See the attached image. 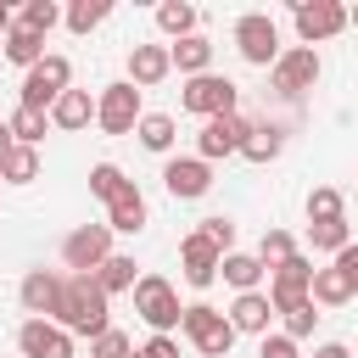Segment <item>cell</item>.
Segmentation results:
<instances>
[{
  "label": "cell",
  "mask_w": 358,
  "mask_h": 358,
  "mask_svg": "<svg viewBox=\"0 0 358 358\" xmlns=\"http://www.w3.org/2000/svg\"><path fill=\"white\" fill-rule=\"evenodd\" d=\"M56 324L67 336H101L112 330V296L95 285V274H67L62 280V308H56Z\"/></svg>",
  "instance_id": "6da1fadb"
},
{
  "label": "cell",
  "mask_w": 358,
  "mask_h": 358,
  "mask_svg": "<svg viewBox=\"0 0 358 358\" xmlns=\"http://www.w3.org/2000/svg\"><path fill=\"white\" fill-rule=\"evenodd\" d=\"M73 90V62L67 56H45L28 78H22V90H17V106H28V112H50L62 95Z\"/></svg>",
  "instance_id": "7a4b0ae2"
},
{
  "label": "cell",
  "mask_w": 358,
  "mask_h": 358,
  "mask_svg": "<svg viewBox=\"0 0 358 358\" xmlns=\"http://www.w3.org/2000/svg\"><path fill=\"white\" fill-rule=\"evenodd\" d=\"M134 313H140L157 336H168V330H179V324H185L179 291H173L162 274H140V285H134Z\"/></svg>",
  "instance_id": "3957f363"
},
{
  "label": "cell",
  "mask_w": 358,
  "mask_h": 358,
  "mask_svg": "<svg viewBox=\"0 0 358 358\" xmlns=\"http://www.w3.org/2000/svg\"><path fill=\"white\" fill-rule=\"evenodd\" d=\"M179 330H185V336H190V347H196V352H207V358H224V352L235 347V324H229V313H218L213 302H190Z\"/></svg>",
  "instance_id": "277c9868"
},
{
  "label": "cell",
  "mask_w": 358,
  "mask_h": 358,
  "mask_svg": "<svg viewBox=\"0 0 358 358\" xmlns=\"http://www.w3.org/2000/svg\"><path fill=\"white\" fill-rule=\"evenodd\" d=\"M235 50H241L252 67H274V62H280V28H274V17H268V11H246V17L235 22Z\"/></svg>",
  "instance_id": "5b68a950"
},
{
  "label": "cell",
  "mask_w": 358,
  "mask_h": 358,
  "mask_svg": "<svg viewBox=\"0 0 358 358\" xmlns=\"http://www.w3.org/2000/svg\"><path fill=\"white\" fill-rule=\"evenodd\" d=\"M140 90L123 78V84H106L101 95H95V123L106 129V134H134L140 129Z\"/></svg>",
  "instance_id": "8992f818"
},
{
  "label": "cell",
  "mask_w": 358,
  "mask_h": 358,
  "mask_svg": "<svg viewBox=\"0 0 358 358\" xmlns=\"http://www.w3.org/2000/svg\"><path fill=\"white\" fill-rule=\"evenodd\" d=\"M106 257H112V224H78V229L62 241V263H67L73 274H95Z\"/></svg>",
  "instance_id": "52a82bcc"
},
{
  "label": "cell",
  "mask_w": 358,
  "mask_h": 358,
  "mask_svg": "<svg viewBox=\"0 0 358 358\" xmlns=\"http://www.w3.org/2000/svg\"><path fill=\"white\" fill-rule=\"evenodd\" d=\"M235 84L224 78V73H201V78H190L185 84V95H179V106L185 112H196V117H229L235 112Z\"/></svg>",
  "instance_id": "ba28073f"
},
{
  "label": "cell",
  "mask_w": 358,
  "mask_h": 358,
  "mask_svg": "<svg viewBox=\"0 0 358 358\" xmlns=\"http://www.w3.org/2000/svg\"><path fill=\"white\" fill-rule=\"evenodd\" d=\"M296 39L313 50L319 39H336L341 28H347V6L341 0H296Z\"/></svg>",
  "instance_id": "9c48e42d"
},
{
  "label": "cell",
  "mask_w": 358,
  "mask_h": 358,
  "mask_svg": "<svg viewBox=\"0 0 358 358\" xmlns=\"http://www.w3.org/2000/svg\"><path fill=\"white\" fill-rule=\"evenodd\" d=\"M246 134H252V123H246L241 112H229V117H207V123H201V134H196V157H201V162L241 157Z\"/></svg>",
  "instance_id": "30bf717a"
},
{
  "label": "cell",
  "mask_w": 358,
  "mask_h": 358,
  "mask_svg": "<svg viewBox=\"0 0 358 358\" xmlns=\"http://www.w3.org/2000/svg\"><path fill=\"white\" fill-rule=\"evenodd\" d=\"M319 50H308V45H291V50H280V62L268 67V78H274V90L280 95H302V90H313L319 84Z\"/></svg>",
  "instance_id": "8fae6325"
},
{
  "label": "cell",
  "mask_w": 358,
  "mask_h": 358,
  "mask_svg": "<svg viewBox=\"0 0 358 358\" xmlns=\"http://www.w3.org/2000/svg\"><path fill=\"white\" fill-rule=\"evenodd\" d=\"M162 185H168L173 201H196V196L213 190V162H201V157H173V162L162 168Z\"/></svg>",
  "instance_id": "7c38bea8"
},
{
  "label": "cell",
  "mask_w": 358,
  "mask_h": 358,
  "mask_svg": "<svg viewBox=\"0 0 358 358\" xmlns=\"http://www.w3.org/2000/svg\"><path fill=\"white\" fill-rule=\"evenodd\" d=\"M179 263H185V280L201 291V285H213L218 280V263H224V252L201 235V229H190L185 241H179Z\"/></svg>",
  "instance_id": "4fadbf2b"
},
{
  "label": "cell",
  "mask_w": 358,
  "mask_h": 358,
  "mask_svg": "<svg viewBox=\"0 0 358 358\" xmlns=\"http://www.w3.org/2000/svg\"><path fill=\"white\" fill-rule=\"evenodd\" d=\"M17 347H22V358H73V336L50 319H28L17 330Z\"/></svg>",
  "instance_id": "5bb4252c"
},
{
  "label": "cell",
  "mask_w": 358,
  "mask_h": 358,
  "mask_svg": "<svg viewBox=\"0 0 358 358\" xmlns=\"http://www.w3.org/2000/svg\"><path fill=\"white\" fill-rule=\"evenodd\" d=\"M62 280H67V274H56V268H28V274H22V308H28L34 319H56V308H62Z\"/></svg>",
  "instance_id": "9a60e30c"
},
{
  "label": "cell",
  "mask_w": 358,
  "mask_h": 358,
  "mask_svg": "<svg viewBox=\"0 0 358 358\" xmlns=\"http://www.w3.org/2000/svg\"><path fill=\"white\" fill-rule=\"evenodd\" d=\"M173 73V50L168 45H134L129 50V84L134 90H151V84H162Z\"/></svg>",
  "instance_id": "2e32d148"
},
{
  "label": "cell",
  "mask_w": 358,
  "mask_h": 358,
  "mask_svg": "<svg viewBox=\"0 0 358 358\" xmlns=\"http://www.w3.org/2000/svg\"><path fill=\"white\" fill-rule=\"evenodd\" d=\"M268 319H274L268 291H246V296H235V308H229L235 336H268Z\"/></svg>",
  "instance_id": "e0dca14e"
},
{
  "label": "cell",
  "mask_w": 358,
  "mask_h": 358,
  "mask_svg": "<svg viewBox=\"0 0 358 358\" xmlns=\"http://www.w3.org/2000/svg\"><path fill=\"white\" fill-rule=\"evenodd\" d=\"M106 224H112L117 235H140V229H145V196L134 190V179L106 201Z\"/></svg>",
  "instance_id": "ac0fdd59"
},
{
  "label": "cell",
  "mask_w": 358,
  "mask_h": 358,
  "mask_svg": "<svg viewBox=\"0 0 358 358\" xmlns=\"http://www.w3.org/2000/svg\"><path fill=\"white\" fill-rule=\"evenodd\" d=\"M173 50V67L185 73V78H201V73H213V39H201V34H190V39H179V45H168Z\"/></svg>",
  "instance_id": "d6986e66"
},
{
  "label": "cell",
  "mask_w": 358,
  "mask_h": 358,
  "mask_svg": "<svg viewBox=\"0 0 358 358\" xmlns=\"http://www.w3.org/2000/svg\"><path fill=\"white\" fill-rule=\"evenodd\" d=\"M90 117H95L90 90H67V95L50 106V123H56V129H67V134H73V129H90Z\"/></svg>",
  "instance_id": "ffe728a7"
},
{
  "label": "cell",
  "mask_w": 358,
  "mask_h": 358,
  "mask_svg": "<svg viewBox=\"0 0 358 358\" xmlns=\"http://www.w3.org/2000/svg\"><path fill=\"white\" fill-rule=\"evenodd\" d=\"M0 50H6V62H17V67H28V73H34L39 62H45V39H39V34H28L22 22H17V28H11L6 39H0Z\"/></svg>",
  "instance_id": "44dd1931"
},
{
  "label": "cell",
  "mask_w": 358,
  "mask_h": 358,
  "mask_svg": "<svg viewBox=\"0 0 358 358\" xmlns=\"http://www.w3.org/2000/svg\"><path fill=\"white\" fill-rule=\"evenodd\" d=\"M95 285H101L106 296H117V291H134V285H140V274H134V257H129V252H112V257L95 268Z\"/></svg>",
  "instance_id": "7402d4cb"
},
{
  "label": "cell",
  "mask_w": 358,
  "mask_h": 358,
  "mask_svg": "<svg viewBox=\"0 0 358 358\" xmlns=\"http://www.w3.org/2000/svg\"><path fill=\"white\" fill-rule=\"evenodd\" d=\"M218 274H224V280L246 296V291H257V280H263L268 268H263V257H252V252H229V257L218 263Z\"/></svg>",
  "instance_id": "603a6c76"
},
{
  "label": "cell",
  "mask_w": 358,
  "mask_h": 358,
  "mask_svg": "<svg viewBox=\"0 0 358 358\" xmlns=\"http://www.w3.org/2000/svg\"><path fill=\"white\" fill-rule=\"evenodd\" d=\"M313 308H341V302H352V285H347V274L330 263V268H313Z\"/></svg>",
  "instance_id": "cb8c5ba5"
},
{
  "label": "cell",
  "mask_w": 358,
  "mask_h": 358,
  "mask_svg": "<svg viewBox=\"0 0 358 358\" xmlns=\"http://www.w3.org/2000/svg\"><path fill=\"white\" fill-rule=\"evenodd\" d=\"M157 28H162L173 45L190 39V34H196V6H190V0H162V6H157Z\"/></svg>",
  "instance_id": "d4e9b609"
},
{
  "label": "cell",
  "mask_w": 358,
  "mask_h": 358,
  "mask_svg": "<svg viewBox=\"0 0 358 358\" xmlns=\"http://www.w3.org/2000/svg\"><path fill=\"white\" fill-rule=\"evenodd\" d=\"M280 145H285V134H280L274 123H252V134H246L241 157H246V162H274V157H280Z\"/></svg>",
  "instance_id": "484cf974"
},
{
  "label": "cell",
  "mask_w": 358,
  "mask_h": 358,
  "mask_svg": "<svg viewBox=\"0 0 358 358\" xmlns=\"http://www.w3.org/2000/svg\"><path fill=\"white\" fill-rule=\"evenodd\" d=\"M0 179H6V185H28V179H39V151H34V145H11V151L0 157Z\"/></svg>",
  "instance_id": "4316f807"
},
{
  "label": "cell",
  "mask_w": 358,
  "mask_h": 358,
  "mask_svg": "<svg viewBox=\"0 0 358 358\" xmlns=\"http://www.w3.org/2000/svg\"><path fill=\"white\" fill-rule=\"evenodd\" d=\"M134 134H140V145H145V151H173V140H179V134H173V117H168V112H145Z\"/></svg>",
  "instance_id": "83f0119b"
},
{
  "label": "cell",
  "mask_w": 358,
  "mask_h": 358,
  "mask_svg": "<svg viewBox=\"0 0 358 358\" xmlns=\"http://www.w3.org/2000/svg\"><path fill=\"white\" fill-rule=\"evenodd\" d=\"M6 123H11V140H17V145H39V140H45V123H50V112H28V106H17Z\"/></svg>",
  "instance_id": "f1b7e54d"
},
{
  "label": "cell",
  "mask_w": 358,
  "mask_h": 358,
  "mask_svg": "<svg viewBox=\"0 0 358 358\" xmlns=\"http://www.w3.org/2000/svg\"><path fill=\"white\" fill-rule=\"evenodd\" d=\"M308 241H313V252H347L352 229H347V218H330V224H308Z\"/></svg>",
  "instance_id": "f546056e"
},
{
  "label": "cell",
  "mask_w": 358,
  "mask_h": 358,
  "mask_svg": "<svg viewBox=\"0 0 358 358\" xmlns=\"http://www.w3.org/2000/svg\"><path fill=\"white\" fill-rule=\"evenodd\" d=\"M17 22H22V28H28V34H39V39H45V34H50V28H56V22H62V6H56V0H28V6H22V17H17Z\"/></svg>",
  "instance_id": "4dcf8cb0"
},
{
  "label": "cell",
  "mask_w": 358,
  "mask_h": 358,
  "mask_svg": "<svg viewBox=\"0 0 358 358\" xmlns=\"http://www.w3.org/2000/svg\"><path fill=\"white\" fill-rule=\"evenodd\" d=\"M106 11H112V0H73L67 6V28L73 34H90L95 22H106Z\"/></svg>",
  "instance_id": "1f68e13d"
},
{
  "label": "cell",
  "mask_w": 358,
  "mask_h": 358,
  "mask_svg": "<svg viewBox=\"0 0 358 358\" xmlns=\"http://www.w3.org/2000/svg\"><path fill=\"white\" fill-rule=\"evenodd\" d=\"M123 185H129V179H123V168H117V162H95V168H90V196L112 201Z\"/></svg>",
  "instance_id": "d6a6232c"
},
{
  "label": "cell",
  "mask_w": 358,
  "mask_h": 358,
  "mask_svg": "<svg viewBox=\"0 0 358 358\" xmlns=\"http://www.w3.org/2000/svg\"><path fill=\"white\" fill-rule=\"evenodd\" d=\"M330 218H341V190L336 185H319L308 196V224H330Z\"/></svg>",
  "instance_id": "836d02e7"
},
{
  "label": "cell",
  "mask_w": 358,
  "mask_h": 358,
  "mask_svg": "<svg viewBox=\"0 0 358 358\" xmlns=\"http://www.w3.org/2000/svg\"><path fill=\"white\" fill-rule=\"evenodd\" d=\"M257 257H263V268H280L285 257H296V241H291L285 229H263V246H257Z\"/></svg>",
  "instance_id": "e575fe53"
},
{
  "label": "cell",
  "mask_w": 358,
  "mask_h": 358,
  "mask_svg": "<svg viewBox=\"0 0 358 358\" xmlns=\"http://www.w3.org/2000/svg\"><path fill=\"white\" fill-rule=\"evenodd\" d=\"M129 352H134V341H129L117 324H112V330H101V336L90 341V358H129Z\"/></svg>",
  "instance_id": "d590c367"
},
{
  "label": "cell",
  "mask_w": 358,
  "mask_h": 358,
  "mask_svg": "<svg viewBox=\"0 0 358 358\" xmlns=\"http://www.w3.org/2000/svg\"><path fill=\"white\" fill-rule=\"evenodd\" d=\"M201 235H207V241H213V246H218V252L229 257V246H235V224H229L224 213H213V218H201Z\"/></svg>",
  "instance_id": "8d00e7d4"
},
{
  "label": "cell",
  "mask_w": 358,
  "mask_h": 358,
  "mask_svg": "<svg viewBox=\"0 0 358 358\" xmlns=\"http://www.w3.org/2000/svg\"><path fill=\"white\" fill-rule=\"evenodd\" d=\"M313 324H319V313H313V302H308V308H296V313H285V336H291V341H302V336H313Z\"/></svg>",
  "instance_id": "74e56055"
},
{
  "label": "cell",
  "mask_w": 358,
  "mask_h": 358,
  "mask_svg": "<svg viewBox=\"0 0 358 358\" xmlns=\"http://www.w3.org/2000/svg\"><path fill=\"white\" fill-rule=\"evenodd\" d=\"M257 358H302V352H296V341H291V336L280 330V336H263V347H257Z\"/></svg>",
  "instance_id": "f35d334b"
},
{
  "label": "cell",
  "mask_w": 358,
  "mask_h": 358,
  "mask_svg": "<svg viewBox=\"0 0 358 358\" xmlns=\"http://www.w3.org/2000/svg\"><path fill=\"white\" fill-rule=\"evenodd\" d=\"M129 358H179V341H173V336H151V341L134 347Z\"/></svg>",
  "instance_id": "ab89813d"
},
{
  "label": "cell",
  "mask_w": 358,
  "mask_h": 358,
  "mask_svg": "<svg viewBox=\"0 0 358 358\" xmlns=\"http://www.w3.org/2000/svg\"><path fill=\"white\" fill-rule=\"evenodd\" d=\"M336 268L347 274V285H352V296H358V241H352L347 252H336Z\"/></svg>",
  "instance_id": "60d3db41"
},
{
  "label": "cell",
  "mask_w": 358,
  "mask_h": 358,
  "mask_svg": "<svg viewBox=\"0 0 358 358\" xmlns=\"http://www.w3.org/2000/svg\"><path fill=\"white\" fill-rule=\"evenodd\" d=\"M313 358H352V352H347V347H341V341H324V347H319V352H313Z\"/></svg>",
  "instance_id": "b9f144b4"
},
{
  "label": "cell",
  "mask_w": 358,
  "mask_h": 358,
  "mask_svg": "<svg viewBox=\"0 0 358 358\" xmlns=\"http://www.w3.org/2000/svg\"><path fill=\"white\" fill-rule=\"evenodd\" d=\"M11 28H17V17H11V6H6V0H0V39H6V34H11Z\"/></svg>",
  "instance_id": "7bdbcfd3"
},
{
  "label": "cell",
  "mask_w": 358,
  "mask_h": 358,
  "mask_svg": "<svg viewBox=\"0 0 358 358\" xmlns=\"http://www.w3.org/2000/svg\"><path fill=\"white\" fill-rule=\"evenodd\" d=\"M11 145H17V140H11V123H6V117H0V157H6V151H11Z\"/></svg>",
  "instance_id": "ee69618b"
},
{
  "label": "cell",
  "mask_w": 358,
  "mask_h": 358,
  "mask_svg": "<svg viewBox=\"0 0 358 358\" xmlns=\"http://www.w3.org/2000/svg\"><path fill=\"white\" fill-rule=\"evenodd\" d=\"M347 28H358V6H352V11H347Z\"/></svg>",
  "instance_id": "f6af8a7d"
},
{
  "label": "cell",
  "mask_w": 358,
  "mask_h": 358,
  "mask_svg": "<svg viewBox=\"0 0 358 358\" xmlns=\"http://www.w3.org/2000/svg\"><path fill=\"white\" fill-rule=\"evenodd\" d=\"M0 185H6V179H0Z\"/></svg>",
  "instance_id": "bcb514c9"
}]
</instances>
